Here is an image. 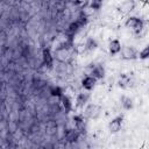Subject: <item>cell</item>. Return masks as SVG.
Returning a JSON list of instances; mask_svg holds the SVG:
<instances>
[{
    "label": "cell",
    "mask_w": 149,
    "mask_h": 149,
    "mask_svg": "<svg viewBox=\"0 0 149 149\" xmlns=\"http://www.w3.org/2000/svg\"><path fill=\"white\" fill-rule=\"evenodd\" d=\"M125 26L127 28H130L136 35L140 34L142 31V29L144 28V21L137 16H129L127 17L126 22H125Z\"/></svg>",
    "instance_id": "1"
},
{
    "label": "cell",
    "mask_w": 149,
    "mask_h": 149,
    "mask_svg": "<svg viewBox=\"0 0 149 149\" xmlns=\"http://www.w3.org/2000/svg\"><path fill=\"white\" fill-rule=\"evenodd\" d=\"M84 114L87 119L95 120L101 114V107L97 104H88V105H86V107L84 109Z\"/></svg>",
    "instance_id": "2"
},
{
    "label": "cell",
    "mask_w": 149,
    "mask_h": 149,
    "mask_svg": "<svg viewBox=\"0 0 149 149\" xmlns=\"http://www.w3.org/2000/svg\"><path fill=\"white\" fill-rule=\"evenodd\" d=\"M121 58L125 61H134L136 58H139V54L137 50L132 47V45H125L121 49Z\"/></svg>",
    "instance_id": "3"
},
{
    "label": "cell",
    "mask_w": 149,
    "mask_h": 149,
    "mask_svg": "<svg viewBox=\"0 0 149 149\" xmlns=\"http://www.w3.org/2000/svg\"><path fill=\"white\" fill-rule=\"evenodd\" d=\"M122 122H123V115H118L115 118H113L109 123H108V129L112 134H115L121 130V127H122Z\"/></svg>",
    "instance_id": "4"
},
{
    "label": "cell",
    "mask_w": 149,
    "mask_h": 149,
    "mask_svg": "<svg viewBox=\"0 0 149 149\" xmlns=\"http://www.w3.org/2000/svg\"><path fill=\"white\" fill-rule=\"evenodd\" d=\"M136 7V1L135 0H126L123 1L119 7H118V10L119 13H121L122 15H127L129 14L130 12H133Z\"/></svg>",
    "instance_id": "5"
},
{
    "label": "cell",
    "mask_w": 149,
    "mask_h": 149,
    "mask_svg": "<svg viewBox=\"0 0 149 149\" xmlns=\"http://www.w3.org/2000/svg\"><path fill=\"white\" fill-rule=\"evenodd\" d=\"M132 83H133L132 77L128 73H121L119 77V80H118V86L122 90H126L132 86Z\"/></svg>",
    "instance_id": "6"
},
{
    "label": "cell",
    "mask_w": 149,
    "mask_h": 149,
    "mask_svg": "<svg viewBox=\"0 0 149 149\" xmlns=\"http://www.w3.org/2000/svg\"><path fill=\"white\" fill-rule=\"evenodd\" d=\"M97 78H94L93 76H86L81 79V86L84 87V90L86 91H92L97 84Z\"/></svg>",
    "instance_id": "7"
},
{
    "label": "cell",
    "mask_w": 149,
    "mask_h": 149,
    "mask_svg": "<svg viewBox=\"0 0 149 149\" xmlns=\"http://www.w3.org/2000/svg\"><path fill=\"white\" fill-rule=\"evenodd\" d=\"M105 74H106L105 68L102 65H100V64H94L93 68L91 69V76H93L98 80L99 79H104L105 78Z\"/></svg>",
    "instance_id": "8"
},
{
    "label": "cell",
    "mask_w": 149,
    "mask_h": 149,
    "mask_svg": "<svg viewBox=\"0 0 149 149\" xmlns=\"http://www.w3.org/2000/svg\"><path fill=\"white\" fill-rule=\"evenodd\" d=\"M71 54H70V50L68 48H63V47H58L56 49V58L61 62H66L69 58H70Z\"/></svg>",
    "instance_id": "9"
},
{
    "label": "cell",
    "mask_w": 149,
    "mask_h": 149,
    "mask_svg": "<svg viewBox=\"0 0 149 149\" xmlns=\"http://www.w3.org/2000/svg\"><path fill=\"white\" fill-rule=\"evenodd\" d=\"M121 49H122V45H121V42H120L118 38L112 40V41L109 42V44H108V51H109V54H111L112 56L120 54Z\"/></svg>",
    "instance_id": "10"
},
{
    "label": "cell",
    "mask_w": 149,
    "mask_h": 149,
    "mask_svg": "<svg viewBox=\"0 0 149 149\" xmlns=\"http://www.w3.org/2000/svg\"><path fill=\"white\" fill-rule=\"evenodd\" d=\"M42 58H43V64L48 68H52L54 64V57L51 55V51L49 48H44L42 51Z\"/></svg>",
    "instance_id": "11"
},
{
    "label": "cell",
    "mask_w": 149,
    "mask_h": 149,
    "mask_svg": "<svg viewBox=\"0 0 149 149\" xmlns=\"http://www.w3.org/2000/svg\"><path fill=\"white\" fill-rule=\"evenodd\" d=\"M88 99H90V94H88V93H84V92L78 93L77 97H76V107H78V108H84V107L86 106Z\"/></svg>",
    "instance_id": "12"
},
{
    "label": "cell",
    "mask_w": 149,
    "mask_h": 149,
    "mask_svg": "<svg viewBox=\"0 0 149 149\" xmlns=\"http://www.w3.org/2000/svg\"><path fill=\"white\" fill-rule=\"evenodd\" d=\"M72 121H73V123H74V127H76L79 132L85 130V128H86V122H85V119H84V116H83L81 114L73 115Z\"/></svg>",
    "instance_id": "13"
},
{
    "label": "cell",
    "mask_w": 149,
    "mask_h": 149,
    "mask_svg": "<svg viewBox=\"0 0 149 149\" xmlns=\"http://www.w3.org/2000/svg\"><path fill=\"white\" fill-rule=\"evenodd\" d=\"M79 135H80V132L77 128L76 129H68L65 132V139H66L68 142H71V143L72 142H76L78 140Z\"/></svg>",
    "instance_id": "14"
},
{
    "label": "cell",
    "mask_w": 149,
    "mask_h": 149,
    "mask_svg": "<svg viewBox=\"0 0 149 149\" xmlns=\"http://www.w3.org/2000/svg\"><path fill=\"white\" fill-rule=\"evenodd\" d=\"M59 100H61V105H62L63 109L65 111V113L71 112V109H72V102H71V99H70L68 95L63 94V95L59 98Z\"/></svg>",
    "instance_id": "15"
},
{
    "label": "cell",
    "mask_w": 149,
    "mask_h": 149,
    "mask_svg": "<svg viewBox=\"0 0 149 149\" xmlns=\"http://www.w3.org/2000/svg\"><path fill=\"white\" fill-rule=\"evenodd\" d=\"M120 102H121V106L123 107V109L126 111H130L134 108V101L132 98L127 97V95H122L120 98Z\"/></svg>",
    "instance_id": "16"
},
{
    "label": "cell",
    "mask_w": 149,
    "mask_h": 149,
    "mask_svg": "<svg viewBox=\"0 0 149 149\" xmlns=\"http://www.w3.org/2000/svg\"><path fill=\"white\" fill-rule=\"evenodd\" d=\"M98 48V42L97 40H94L93 37H87L86 42H85V49L87 51H93Z\"/></svg>",
    "instance_id": "17"
},
{
    "label": "cell",
    "mask_w": 149,
    "mask_h": 149,
    "mask_svg": "<svg viewBox=\"0 0 149 149\" xmlns=\"http://www.w3.org/2000/svg\"><path fill=\"white\" fill-rule=\"evenodd\" d=\"M49 93L50 95L52 97H56V98H61L64 93H63V88L61 86H57V85H52L49 87Z\"/></svg>",
    "instance_id": "18"
},
{
    "label": "cell",
    "mask_w": 149,
    "mask_h": 149,
    "mask_svg": "<svg viewBox=\"0 0 149 149\" xmlns=\"http://www.w3.org/2000/svg\"><path fill=\"white\" fill-rule=\"evenodd\" d=\"M139 58L142 59V61L149 58V44H147V45L139 52Z\"/></svg>",
    "instance_id": "19"
},
{
    "label": "cell",
    "mask_w": 149,
    "mask_h": 149,
    "mask_svg": "<svg viewBox=\"0 0 149 149\" xmlns=\"http://www.w3.org/2000/svg\"><path fill=\"white\" fill-rule=\"evenodd\" d=\"M80 27H81V26H80V24H79V22L76 20L74 22H72V23L69 26L68 33H69V34H74V33H77V31H78V29H79Z\"/></svg>",
    "instance_id": "20"
},
{
    "label": "cell",
    "mask_w": 149,
    "mask_h": 149,
    "mask_svg": "<svg viewBox=\"0 0 149 149\" xmlns=\"http://www.w3.org/2000/svg\"><path fill=\"white\" fill-rule=\"evenodd\" d=\"M90 7H91L93 10H99V9L102 7V0H91Z\"/></svg>",
    "instance_id": "21"
},
{
    "label": "cell",
    "mask_w": 149,
    "mask_h": 149,
    "mask_svg": "<svg viewBox=\"0 0 149 149\" xmlns=\"http://www.w3.org/2000/svg\"><path fill=\"white\" fill-rule=\"evenodd\" d=\"M142 5H149V0H139Z\"/></svg>",
    "instance_id": "22"
},
{
    "label": "cell",
    "mask_w": 149,
    "mask_h": 149,
    "mask_svg": "<svg viewBox=\"0 0 149 149\" xmlns=\"http://www.w3.org/2000/svg\"><path fill=\"white\" fill-rule=\"evenodd\" d=\"M16 1H21V0H16Z\"/></svg>",
    "instance_id": "23"
}]
</instances>
